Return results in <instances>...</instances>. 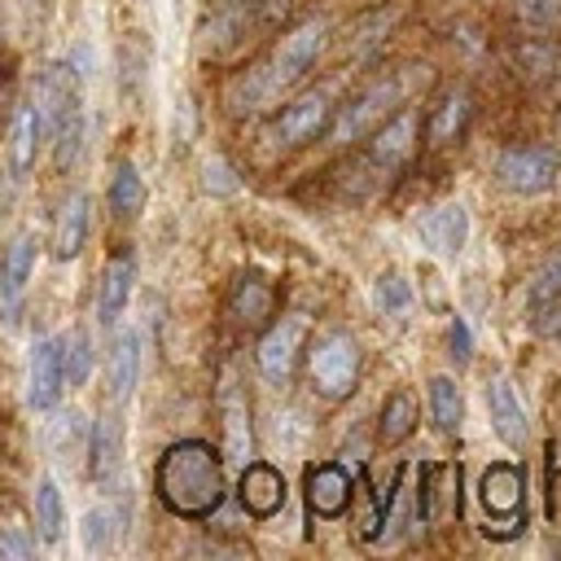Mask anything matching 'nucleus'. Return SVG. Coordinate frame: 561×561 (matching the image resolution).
Returning a JSON list of instances; mask_svg holds the SVG:
<instances>
[{"mask_svg":"<svg viewBox=\"0 0 561 561\" xmlns=\"http://www.w3.org/2000/svg\"><path fill=\"white\" fill-rule=\"evenodd\" d=\"M57 346H61V377H66V386H83L88 373H92V346H88V337L75 329Z\"/></svg>","mask_w":561,"mask_h":561,"instance_id":"31","label":"nucleus"},{"mask_svg":"<svg viewBox=\"0 0 561 561\" xmlns=\"http://www.w3.org/2000/svg\"><path fill=\"white\" fill-rule=\"evenodd\" d=\"M416 232H421V245L430 254L456 259L465 250V241H469V210L460 202H443V206H434V210L421 215Z\"/></svg>","mask_w":561,"mask_h":561,"instance_id":"13","label":"nucleus"},{"mask_svg":"<svg viewBox=\"0 0 561 561\" xmlns=\"http://www.w3.org/2000/svg\"><path fill=\"white\" fill-rule=\"evenodd\" d=\"M83 241H88V197L70 193V197H61L57 219H53V254L75 259L83 250Z\"/></svg>","mask_w":561,"mask_h":561,"instance_id":"24","label":"nucleus"},{"mask_svg":"<svg viewBox=\"0 0 561 561\" xmlns=\"http://www.w3.org/2000/svg\"><path fill=\"white\" fill-rule=\"evenodd\" d=\"M228 316L241 329H267L276 320V289L259 272H241L228 289Z\"/></svg>","mask_w":561,"mask_h":561,"instance_id":"14","label":"nucleus"},{"mask_svg":"<svg viewBox=\"0 0 561 561\" xmlns=\"http://www.w3.org/2000/svg\"><path fill=\"white\" fill-rule=\"evenodd\" d=\"M430 416L443 434H460L465 425V399L451 377H430Z\"/></svg>","mask_w":561,"mask_h":561,"instance_id":"28","label":"nucleus"},{"mask_svg":"<svg viewBox=\"0 0 561 561\" xmlns=\"http://www.w3.org/2000/svg\"><path fill=\"white\" fill-rule=\"evenodd\" d=\"M416 517L425 526H443L460 517V465L425 460L416 473Z\"/></svg>","mask_w":561,"mask_h":561,"instance_id":"8","label":"nucleus"},{"mask_svg":"<svg viewBox=\"0 0 561 561\" xmlns=\"http://www.w3.org/2000/svg\"><path fill=\"white\" fill-rule=\"evenodd\" d=\"M140 206H145V180L131 162H118L110 175V210L131 219V215H140Z\"/></svg>","mask_w":561,"mask_h":561,"instance_id":"29","label":"nucleus"},{"mask_svg":"<svg viewBox=\"0 0 561 561\" xmlns=\"http://www.w3.org/2000/svg\"><path fill=\"white\" fill-rule=\"evenodd\" d=\"M557 307H561V250H552L526 285V311L535 316V329H548V316Z\"/></svg>","mask_w":561,"mask_h":561,"instance_id":"25","label":"nucleus"},{"mask_svg":"<svg viewBox=\"0 0 561 561\" xmlns=\"http://www.w3.org/2000/svg\"><path fill=\"white\" fill-rule=\"evenodd\" d=\"M517 18L530 31H561V0H517Z\"/></svg>","mask_w":561,"mask_h":561,"instance_id":"34","label":"nucleus"},{"mask_svg":"<svg viewBox=\"0 0 561 561\" xmlns=\"http://www.w3.org/2000/svg\"><path fill=\"white\" fill-rule=\"evenodd\" d=\"M548 517L561 526V465L552 460V473H548Z\"/></svg>","mask_w":561,"mask_h":561,"instance_id":"38","label":"nucleus"},{"mask_svg":"<svg viewBox=\"0 0 561 561\" xmlns=\"http://www.w3.org/2000/svg\"><path fill=\"white\" fill-rule=\"evenodd\" d=\"M399 482H403V469L390 473V491H377L373 478H368V469H355V500H359L355 535H359L364 543H377V539L386 535V513H390V500H394Z\"/></svg>","mask_w":561,"mask_h":561,"instance_id":"18","label":"nucleus"},{"mask_svg":"<svg viewBox=\"0 0 561 561\" xmlns=\"http://www.w3.org/2000/svg\"><path fill=\"white\" fill-rule=\"evenodd\" d=\"M522 491H526V469L513 460H495L482 469L478 500L491 517H517L522 513Z\"/></svg>","mask_w":561,"mask_h":561,"instance_id":"15","label":"nucleus"},{"mask_svg":"<svg viewBox=\"0 0 561 561\" xmlns=\"http://www.w3.org/2000/svg\"><path fill=\"white\" fill-rule=\"evenodd\" d=\"M88 469L101 486H114L118 482V469H123V421L118 416H101L88 434Z\"/></svg>","mask_w":561,"mask_h":561,"instance_id":"20","label":"nucleus"},{"mask_svg":"<svg viewBox=\"0 0 561 561\" xmlns=\"http://www.w3.org/2000/svg\"><path fill=\"white\" fill-rule=\"evenodd\" d=\"M35 149H39V110L35 105H22L13 114V131H9V162H13V175H26L35 167Z\"/></svg>","mask_w":561,"mask_h":561,"instance_id":"27","label":"nucleus"},{"mask_svg":"<svg viewBox=\"0 0 561 561\" xmlns=\"http://www.w3.org/2000/svg\"><path fill=\"white\" fill-rule=\"evenodd\" d=\"M557 171H561V149L557 145H543V140H535V145H508L495 158L500 188H508L517 197H535V193L552 188L557 184Z\"/></svg>","mask_w":561,"mask_h":561,"instance_id":"6","label":"nucleus"},{"mask_svg":"<svg viewBox=\"0 0 561 561\" xmlns=\"http://www.w3.org/2000/svg\"><path fill=\"white\" fill-rule=\"evenodd\" d=\"M79 434H83V430H79V416H75V412H61V416L53 421V430H48V443H53V451H66V447L75 451Z\"/></svg>","mask_w":561,"mask_h":561,"instance_id":"36","label":"nucleus"},{"mask_svg":"<svg viewBox=\"0 0 561 561\" xmlns=\"http://www.w3.org/2000/svg\"><path fill=\"white\" fill-rule=\"evenodd\" d=\"M302 486H307V508H311V517H324V522L342 517V513L351 508V500H355V482H351V473H346L337 460L307 465Z\"/></svg>","mask_w":561,"mask_h":561,"instance_id":"9","label":"nucleus"},{"mask_svg":"<svg viewBox=\"0 0 561 561\" xmlns=\"http://www.w3.org/2000/svg\"><path fill=\"white\" fill-rule=\"evenodd\" d=\"M237 500L245 508V517H272L285 504V473L267 460H245L241 478H237Z\"/></svg>","mask_w":561,"mask_h":561,"instance_id":"11","label":"nucleus"},{"mask_svg":"<svg viewBox=\"0 0 561 561\" xmlns=\"http://www.w3.org/2000/svg\"><path fill=\"white\" fill-rule=\"evenodd\" d=\"M557 337H561V324H557Z\"/></svg>","mask_w":561,"mask_h":561,"instance_id":"40","label":"nucleus"},{"mask_svg":"<svg viewBox=\"0 0 561 561\" xmlns=\"http://www.w3.org/2000/svg\"><path fill=\"white\" fill-rule=\"evenodd\" d=\"M219 416H224V447H228V456L245 465L250 447H254V438H250V403H245V390L232 377H224V386H219Z\"/></svg>","mask_w":561,"mask_h":561,"instance_id":"19","label":"nucleus"},{"mask_svg":"<svg viewBox=\"0 0 561 561\" xmlns=\"http://www.w3.org/2000/svg\"><path fill=\"white\" fill-rule=\"evenodd\" d=\"M35 267V241L31 237H13L4 250H0V298H4V316L13 320L18 311V298H22V285Z\"/></svg>","mask_w":561,"mask_h":561,"instance_id":"22","label":"nucleus"},{"mask_svg":"<svg viewBox=\"0 0 561 561\" xmlns=\"http://www.w3.org/2000/svg\"><path fill=\"white\" fill-rule=\"evenodd\" d=\"M447 355L456 364H469V355H473V333H469V324L460 316H451V324H447Z\"/></svg>","mask_w":561,"mask_h":561,"instance_id":"35","label":"nucleus"},{"mask_svg":"<svg viewBox=\"0 0 561 561\" xmlns=\"http://www.w3.org/2000/svg\"><path fill=\"white\" fill-rule=\"evenodd\" d=\"M66 390V377H61V346L53 337H39L31 346V359H26V403L35 412H48L57 408Z\"/></svg>","mask_w":561,"mask_h":561,"instance_id":"12","label":"nucleus"},{"mask_svg":"<svg viewBox=\"0 0 561 561\" xmlns=\"http://www.w3.org/2000/svg\"><path fill=\"white\" fill-rule=\"evenodd\" d=\"M307 381L320 399H346L359 381V342L346 329H324L307 346Z\"/></svg>","mask_w":561,"mask_h":561,"instance_id":"4","label":"nucleus"},{"mask_svg":"<svg viewBox=\"0 0 561 561\" xmlns=\"http://www.w3.org/2000/svg\"><path fill=\"white\" fill-rule=\"evenodd\" d=\"M469 114H473V101H469V92L465 88H447V92H438V101L425 110V140L434 145V149H443V145H456L460 136H465V127H469Z\"/></svg>","mask_w":561,"mask_h":561,"instance_id":"16","label":"nucleus"},{"mask_svg":"<svg viewBox=\"0 0 561 561\" xmlns=\"http://www.w3.org/2000/svg\"><path fill=\"white\" fill-rule=\"evenodd\" d=\"M416 127H421V118H416V110H408V105H399L381 127H373V140L364 145V167H373L377 175H394L408 158H412V149H416Z\"/></svg>","mask_w":561,"mask_h":561,"instance_id":"7","label":"nucleus"},{"mask_svg":"<svg viewBox=\"0 0 561 561\" xmlns=\"http://www.w3.org/2000/svg\"><path fill=\"white\" fill-rule=\"evenodd\" d=\"M131 280H136V263H131V254L123 250V254H114V259L105 263L101 285H96V320H101V324H114V320L123 316V307H127V298H131Z\"/></svg>","mask_w":561,"mask_h":561,"instance_id":"21","label":"nucleus"},{"mask_svg":"<svg viewBox=\"0 0 561 561\" xmlns=\"http://www.w3.org/2000/svg\"><path fill=\"white\" fill-rule=\"evenodd\" d=\"M333 110H337V105H333L329 88H311V92H302V96L285 101V105L267 118L263 140H267L272 149H298V145L316 140L320 131H329Z\"/></svg>","mask_w":561,"mask_h":561,"instance_id":"5","label":"nucleus"},{"mask_svg":"<svg viewBox=\"0 0 561 561\" xmlns=\"http://www.w3.org/2000/svg\"><path fill=\"white\" fill-rule=\"evenodd\" d=\"M302 337H307V329H302L298 316H280V320H272V324L263 329V337H259V351H254L259 373H263L267 381H285V377L294 373V359H298Z\"/></svg>","mask_w":561,"mask_h":561,"instance_id":"10","label":"nucleus"},{"mask_svg":"<svg viewBox=\"0 0 561 561\" xmlns=\"http://www.w3.org/2000/svg\"><path fill=\"white\" fill-rule=\"evenodd\" d=\"M118 513L114 508H92L88 517H83V543H88V552H105V548H114V539H118Z\"/></svg>","mask_w":561,"mask_h":561,"instance_id":"33","label":"nucleus"},{"mask_svg":"<svg viewBox=\"0 0 561 561\" xmlns=\"http://www.w3.org/2000/svg\"><path fill=\"white\" fill-rule=\"evenodd\" d=\"M153 491L167 513L184 522H210L228 500L224 456L206 438H175L153 465Z\"/></svg>","mask_w":561,"mask_h":561,"instance_id":"1","label":"nucleus"},{"mask_svg":"<svg viewBox=\"0 0 561 561\" xmlns=\"http://www.w3.org/2000/svg\"><path fill=\"white\" fill-rule=\"evenodd\" d=\"M324 39H329V26H324L320 18H307V22L289 26V31L276 39V48L267 53V61H259V66L245 70V79H241L250 110H254V105H272L289 83H298V79L311 70V61L324 53Z\"/></svg>","mask_w":561,"mask_h":561,"instance_id":"2","label":"nucleus"},{"mask_svg":"<svg viewBox=\"0 0 561 561\" xmlns=\"http://www.w3.org/2000/svg\"><path fill=\"white\" fill-rule=\"evenodd\" d=\"M31 557V539H22V535H0V557Z\"/></svg>","mask_w":561,"mask_h":561,"instance_id":"39","label":"nucleus"},{"mask_svg":"<svg viewBox=\"0 0 561 561\" xmlns=\"http://www.w3.org/2000/svg\"><path fill=\"white\" fill-rule=\"evenodd\" d=\"M35 526H39V539L44 543H57L61 539L66 508H61V491H57L53 478H39V486H35Z\"/></svg>","mask_w":561,"mask_h":561,"instance_id":"30","label":"nucleus"},{"mask_svg":"<svg viewBox=\"0 0 561 561\" xmlns=\"http://www.w3.org/2000/svg\"><path fill=\"white\" fill-rule=\"evenodd\" d=\"M408 302H412L408 280H403L399 272H381L377 285H373V307H377L381 316H399V311H408Z\"/></svg>","mask_w":561,"mask_h":561,"instance_id":"32","label":"nucleus"},{"mask_svg":"<svg viewBox=\"0 0 561 561\" xmlns=\"http://www.w3.org/2000/svg\"><path fill=\"white\" fill-rule=\"evenodd\" d=\"M408 101V75H381V79H373V83H364L355 96H346L337 110H333V118H329V140L333 145H355V140H364L373 127H381L399 105Z\"/></svg>","mask_w":561,"mask_h":561,"instance_id":"3","label":"nucleus"},{"mask_svg":"<svg viewBox=\"0 0 561 561\" xmlns=\"http://www.w3.org/2000/svg\"><path fill=\"white\" fill-rule=\"evenodd\" d=\"M421 421V408L412 399V390H390L386 403H381V416H377V443L381 447H399Z\"/></svg>","mask_w":561,"mask_h":561,"instance_id":"26","label":"nucleus"},{"mask_svg":"<svg viewBox=\"0 0 561 561\" xmlns=\"http://www.w3.org/2000/svg\"><path fill=\"white\" fill-rule=\"evenodd\" d=\"M486 416H491V430H495L508 447H526L530 421H526V408L517 403V390H513L508 377H491V381H486Z\"/></svg>","mask_w":561,"mask_h":561,"instance_id":"17","label":"nucleus"},{"mask_svg":"<svg viewBox=\"0 0 561 561\" xmlns=\"http://www.w3.org/2000/svg\"><path fill=\"white\" fill-rule=\"evenodd\" d=\"M206 188H215V193H232V188H237V180H232L228 162H219V158H210V162H206Z\"/></svg>","mask_w":561,"mask_h":561,"instance_id":"37","label":"nucleus"},{"mask_svg":"<svg viewBox=\"0 0 561 561\" xmlns=\"http://www.w3.org/2000/svg\"><path fill=\"white\" fill-rule=\"evenodd\" d=\"M105 381H110V399H127V394H131V386L140 381V333L123 329V333L110 342Z\"/></svg>","mask_w":561,"mask_h":561,"instance_id":"23","label":"nucleus"}]
</instances>
